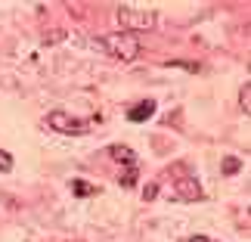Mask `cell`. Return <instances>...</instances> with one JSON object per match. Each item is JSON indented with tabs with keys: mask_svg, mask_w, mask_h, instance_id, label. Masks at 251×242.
Listing matches in <instances>:
<instances>
[{
	"mask_svg": "<svg viewBox=\"0 0 251 242\" xmlns=\"http://www.w3.org/2000/svg\"><path fill=\"white\" fill-rule=\"evenodd\" d=\"M177 199H186V202H192V199H201V187L196 180H180L177 183Z\"/></svg>",
	"mask_w": 251,
	"mask_h": 242,
	"instance_id": "5b68a950",
	"label": "cell"
},
{
	"mask_svg": "<svg viewBox=\"0 0 251 242\" xmlns=\"http://www.w3.org/2000/svg\"><path fill=\"white\" fill-rule=\"evenodd\" d=\"M155 196H158V183H149V187H146V192H143V199H146V202H152Z\"/></svg>",
	"mask_w": 251,
	"mask_h": 242,
	"instance_id": "7c38bea8",
	"label": "cell"
},
{
	"mask_svg": "<svg viewBox=\"0 0 251 242\" xmlns=\"http://www.w3.org/2000/svg\"><path fill=\"white\" fill-rule=\"evenodd\" d=\"M155 115V100H140V103H133L130 109H127V118L130 121H146Z\"/></svg>",
	"mask_w": 251,
	"mask_h": 242,
	"instance_id": "277c9868",
	"label": "cell"
},
{
	"mask_svg": "<svg viewBox=\"0 0 251 242\" xmlns=\"http://www.w3.org/2000/svg\"><path fill=\"white\" fill-rule=\"evenodd\" d=\"M102 47H105V53H112L115 59H121V62H133L143 53V44L137 41V34H127V31L105 34L102 37Z\"/></svg>",
	"mask_w": 251,
	"mask_h": 242,
	"instance_id": "6da1fadb",
	"label": "cell"
},
{
	"mask_svg": "<svg viewBox=\"0 0 251 242\" xmlns=\"http://www.w3.org/2000/svg\"><path fill=\"white\" fill-rule=\"evenodd\" d=\"M72 192L78 199H87V196H93V192H96V187H93V183H87V180H72Z\"/></svg>",
	"mask_w": 251,
	"mask_h": 242,
	"instance_id": "52a82bcc",
	"label": "cell"
},
{
	"mask_svg": "<svg viewBox=\"0 0 251 242\" xmlns=\"http://www.w3.org/2000/svg\"><path fill=\"white\" fill-rule=\"evenodd\" d=\"M239 168H242V161H239L236 156H226V159H224V174H229V177H233V174H239Z\"/></svg>",
	"mask_w": 251,
	"mask_h": 242,
	"instance_id": "ba28073f",
	"label": "cell"
},
{
	"mask_svg": "<svg viewBox=\"0 0 251 242\" xmlns=\"http://www.w3.org/2000/svg\"><path fill=\"white\" fill-rule=\"evenodd\" d=\"M189 242H211V239H208V236H192Z\"/></svg>",
	"mask_w": 251,
	"mask_h": 242,
	"instance_id": "5bb4252c",
	"label": "cell"
},
{
	"mask_svg": "<svg viewBox=\"0 0 251 242\" xmlns=\"http://www.w3.org/2000/svg\"><path fill=\"white\" fill-rule=\"evenodd\" d=\"M174 65H180V69H186V72H199V65H192V62H174Z\"/></svg>",
	"mask_w": 251,
	"mask_h": 242,
	"instance_id": "4fadbf2b",
	"label": "cell"
},
{
	"mask_svg": "<svg viewBox=\"0 0 251 242\" xmlns=\"http://www.w3.org/2000/svg\"><path fill=\"white\" fill-rule=\"evenodd\" d=\"M109 156L115 161H124V164H137V156H133V149L127 146H109Z\"/></svg>",
	"mask_w": 251,
	"mask_h": 242,
	"instance_id": "8992f818",
	"label": "cell"
},
{
	"mask_svg": "<svg viewBox=\"0 0 251 242\" xmlns=\"http://www.w3.org/2000/svg\"><path fill=\"white\" fill-rule=\"evenodd\" d=\"M248 93H251V84L245 81V87H242V96H239V103H242V109H245V115L251 112V96H248Z\"/></svg>",
	"mask_w": 251,
	"mask_h": 242,
	"instance_id": "30bf717a",
	"label": "cell"
},
{
	"mask_svg": "<svg viewBox=\"0 0 251 242\" xmlns=\"http://www.w3.org/2000/svg\"><path fill=\"white\" fill-rule=\"evenodd\" d=\"M47 124H50L53 131H62V134H84L87 131V124L69 118L65 112H50V115H47Z\"/></svg>",
	"mask_w": 251,
	"mask_h": 242,
	"instance_id": "3957f363",
	"label": "cell"
},
{
	"mask_svg": "<svg viewBox=\"0 0 251 242\" xmlns=\"http://www.w3.org/2000/svg\"><path fill=\"white\" fill-rule=\"evenodd\" d=\"M133 183H137V164H127L124 177H121V187H133Z\"/></svg>",
	"mask_w": 251,
	"mask_h": 242,
	"instance_id": "9c48e42d",
	"label": "cell"
},
{
	"mask_svg": "<svg viewBox=\"0 0 251 242\" xmlns=\"http://www.w3.org/2000/svg\"><path fill=\"white\" fill-rule=\"evenodd\" d=\"M118 22H121V31H152L155 28V13H146V9H137L130 3L118 6Z\"/></svg>",
	"mask_w": 251,
	"mask_h": 242,
	"instance_id": "7a4b0ae2",
	"label": "cell"
},
{
	"mask_svg": "<svg viewBox=\"0 0 251 242\" xmlns=\"http://www.w3.org/2000/svg\"><path fill=\"white\" fill-rule=\"evenodd\" d=\"M0 171H13V156H9V152H3V149H0Z\"/></svg>",
	"mask_w": 251,
	"mask_h": 242,
	"instance_id": "8fae6325",
	"label": "cell"
}]
</instances>
